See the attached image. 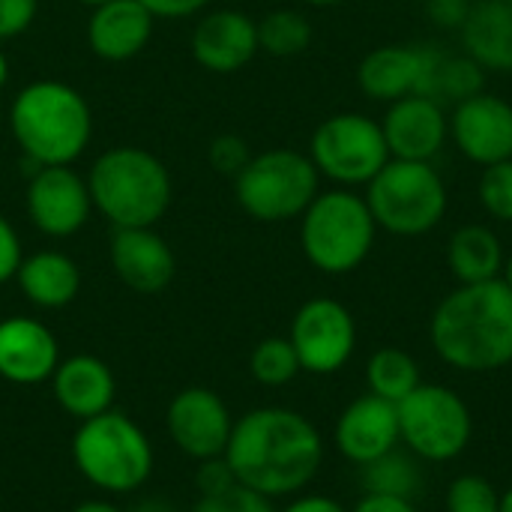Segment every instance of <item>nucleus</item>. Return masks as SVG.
Segmentation results:
<instances>
[{
  "instance_id": "9d476101",
  "label": "nucleus",
  "mask_w": 512,
  "mask_h": 512,
  "mask_svg": "<svg viewBox=\"0 0 512 512\" xmlns=\"http://www.w3.org/2000/svg\"><path fill=\"white\" fill-rule=\"evenodd\" d=\"M309 159L318 174L351 189L366 186L390 162V150L378 120L360 111H342L318 123Z\"/></svg>"
},
{
  "instance_id": "1a4fd4ad",
  "label": "nucleus",
  "mask_w": 512,
  "mask_h": 512,
  "mask_svg": "<svg viewBox=\"0 0 512 512\" xmlns=\"http://www.w3.org/2000/svg\"><path fill=\"white\" fill-rule=\"evenodd\" d=\"M399 441L423 462L459 459L474 435L468 402L441 384H420L399 405Z\"/></svg>"
},
{
  "instance_id": "c756f323",
  "label": "nucleus",
  "mask_w": 512,
  "mask_h": 512,
  "mask_svg": "<svg viewBox=\"0 0 512 512\" xmlns=\"http://www.w3.org/2000/svg\"><path fill=\"white\" fill-rule=\"evenodd\" d=\"M249 372L264 387H285L303 369H300V360H297V351H294L291 339L288 336H270V339H261L252 348Z\"/></svg>"
},
{
  "instance_id": "39448f33",
  "label": "nucleus",
  "mask_w": 512,
  "mask_h": 512,
  "mask_svg": "<svg viewBox=\"0 0 512 512\" xmlns=\"http://www.w3.org/2000/svg\"><path fill=\"white\" fill-rule=\"evenodd\" d=\"M72 462L93 489L129 495L153 474V444L129 414L111 408L78 423L72 435Z\"/></svg>"
},
{
  "instance_id": "ddd939ff",
  "label": "nucleus",
  "mask_w": 512,
  "mask_h": 512,
  "mask_svg": "<svg viewBox=\"0 0 512 512\" xmlns=\"http://www.w3.org/2000/svg\"><path fill=\"white\" fill-rule=\"evenodd\" d=\"M450 138L456 150L480 168L512 159V105L489 90L456 102L450 114Z\"/></svg>"
},
{
  "instance_id": "49530a36",
  "label": "nucleus",
  "mask_w": 512,
  "mask_h": 512,
  "mask_svg": "<svg viewBox=\"0 0 512 512\" xmlns=\"http://www.w3.org/2000/svg\"><path fill=\"white\" fill-rule=\"evenodd\" d=\"M6 72H9V66H6V57H3V51H0V87L6 84Z\"/></svg>"
},
{
  "instance_id": "a878e982",
  "label": "nucleus",
  "mask_w": 512,
  "mask_h": 512,
  "mask_svg": "<svg viewBox=\"0 0 512 512\" xmlns=\"http://www.w3.org/2000/svg\"><path fill=\"white\" fill-rule=\"evenodd\" d=\"M480 90H486V69L477 60H471L468 54H447L435 48L420 96H429L441 105L444 102L456 105Z\"/></svg>"
},
{
  "instance_id": "6ab92c4d",
  "label": "nucleus",
  "mask_w": 512,
  "mask_h": 512,
  "mask_svg": "<svg viewBox=\"0 0 512 512\" xmlns=\"http://www.w3.org/2000/svg\"><path fill=\"white\" fill-rule=\"evenodd\" d=\"M111 267L135 294H159L174 279V252L153 228H114Z\"/></svg>"
},
{
  "instance_id": "f3484780",
  "label": "nucleus",
  "mask_w": 512,
  "mask_h": 512,
  "mask_svg": "<svg viewBox=\"0 0 512 512\" xmlns=\"http://www.w3.org/2000/svg\"><path fill=\"white\" fill-rule=\"evenodd\" d=\"M60 363V345L54 333L27 315L0 321V378L18 387H36L51 381Z\"/></svg>"
},
{
  "instance_id": "423d86ee",
  "label": "nucleus",
  "mask_w": 512,
  "mask_h": 512,
  "mask_svg": "<svg viewBox=\"0 0 512 512\" xmlns=\"http://www.w3.org/2000/svg\"><path fill=\"white\" fill-rule=\"evenodd\" d=\"M378 225L363 195L351 189L318 192L315 201L300 216V246L306 261L327 273H354L375 246Z\"/></svg>"
},
{
  "instance_id": "5701e85b",
  "label": "nucleus",
  "mask_w": 512,
  "mask_h": 512,
  "mask_svg": "<svg viewBox=\"0 0 512 512\" xmlns=\"http://www.w3.org/2000/svg\"><path fill=\"white\" fill-rule=\"evenodd\" d=\"M459 33L465 54L486 72H512V6L507 0L471 3Z\"/></svg>"
},
{
  "instance_id": "8fccbe9b",
  "label": "nucleus",
  "mask_w": 512,
  "mask_h": 512,
  "mask_svg": "<svg viewBox=\"0 0 512 512\" xmlns=\"http://www.w3.org/2000/svg\"><path fill=\"white\" fill-rule=\"evenodd\" d=\"M507 3H510V6H512V0H507Z\"/></svg>"
},
{
  "instance_id": "473e14b6",
  "label": "nucleus",
  "mask_w": 512,
  "mask_h": 512,
  "mask_svg": "<svg viewBox=\"0 0 512 512\" xmlns=\"http://www.w3.org/2000/svg\"><path fill=\"white\" fill-rule=\"evenodd\" d=\"M192 512H276L270 498H261L243 486H231L228 492L207 495L195 504Z\"/></svg>"
},
{
  "instance_id": "dca6fc26",
  "label": "nucleus",
  "mask_w": 512,
  "mask_h": 512,
  "mask_svg": "<svg viewBox=\"0 0 512 512\" xmlns=\"http://www.w3.org/2000/svg\"><path fill=\"white\" fill-rule=\"evenodd\" d=\"M336 450L357 468L393 453L399 441V414L393 402H384L372 393L354 399L336 420L333 429Z\"/></svg>"
},
{
  "instance_id": "f8f14e48",
  "label": "nucleus",
  "mask_w": 512,
  "mask_h": 512,
  "mask_svg": "<svg viewBox=\"0 0 512 512\" xmlns=\"http://www.w3.org/2000/svg\"><path fill=\"white\" fill-rule=\"evenodd\" d=\"M165 429H168L171 444L183 456L195 462H207V459L225 456L234 417L216 390L186 387L171 399L168 414H165Z\"/></svg>"
},
{
  "instance_id": "79ce46f5",
  "label": "nucleus",
  "mask_w": 512,
  "mask_h": 512,
  "mask_svg": "<svg viewBox=\"0 0 512 512\" xmlns=\"http://www.w3.org/2000/svg\"><path fill=\"white\" fill-rule=\"evenodd\" d=\"M72 512H123L117 504L111 501H99V498H90V501H81Z\"/></svg>"
},
{
  "instance_id": "72a5a7b5",
  "label": "nucleus",
  "mask_w": 512,
  "mask_h": 512,
  "mask_svg": "<svg viewBox=\"0 0 512 512\" xmlns=\"http://www.w3.org/2000/svg\"><path fill=\"white\" fill-rule=\"evenodd\" d=\"M249 159H252V156H249V150H246V141L237 138V135H222V138H216V141L210 144V162H213V168L222 171V174H234V177H237V174L246 168Z\"/></svg>"
},
{
  "instance_id": "f704fd0d",
  "label": "nucleus",
  "mask_w": 512,
  "mask_h": 512,
  "mask_svg": "<svg viewBox=\"0 0 512 512\" xmlns=\"http://www.w3.org/2000/svg\"><path fill=\"white\" fill-rule=\"evenodd\" d=\"M198 465H201V468H198V474H195V486H198L201 498L219 495V492H228L231 486H237V480H234V474H231L225 456L207 459V462H198Z\"/></svg>"
},
{
  "instance_id": "ea45409f",
  "label": "nucleus",
  "mask_w": 512,
  "mask_h": 512,
  "mask_svg": "<svg viewBox=\"0 0 512 512\" xmlns=\"http://www.w3.org/2000/svg\"><path fill=\"white\" fill-rule=\"evenodd\" d=\"M351 512H417L414 501L408 498H393V495H363Z\"/></svg>"
},
{
  "instance_id": "7ed1b4c3",
  "label": "nucleus",
  "mask_w": 512,
  "mask_h": 512,
  "mask_svg": "<svg viewBox=\"0 0 512 512\" xmlns=\"http://www.w3.org/2000/svg\"><path fill=\"white\" fill-rule=\"evenodd\" d=\"M9 126L36 168L69 165L84 153L93 132L84 96L60 81H36L24 87L9 108Z\"/></svg>"
},
{
  "instance_id": "2f4dec72",
  "label": "nucleus",
  "mask_w": 512,
  "mask_h": 512,
  "mask_svg": "<svg viewBox=\"0 0 512 512\" xmlns=\"http://www.w3.org/2000/svg\"><path fill=\"white\" fill-rule=\"evenodd\" d=\"M447 512H501V492L480 474H462L447 489Z\"/></svg>"
},
{
  "instance_id": "c85d7f7f",
  "label": "nucleus",
  "mask_w": 512,
  "mask_h": 512,
  "mask_svg": "<svg viewBox=\"0 0 512 512\" xmlns=\"http://www.w3.org/2000/svg\"><path fill=\"white\" fill-rule=\"evenodd\" d=\"M312 42V24L297 9H276L258 21V48L273 57H297Z\"/></svg>"
},
{
  "instance_id": "bb28decb",
  "label": "nucleus",
  "mask_w": 512,
  "mask_h": 512,
  "mask_svg": "<svg viewBox=\"0 0 512 512\" xmlns=\"http://www.w3.org/2000/svg\"><path fill=\"white\" fill-rule=\"evenodd\" d=\"M366 384L372 396L399 405L408 393H414L423 384V378H420L417 360L408 351L378 348L366 363Z\"/></svg>"
},
{
  "instance_id": "b1692460",
  "label": "nucleus",
  "mask_w": 512,
  "mask_h": 512,
  "mask_svg": "<svg viewBox=\"0 0 512 512\" xmlns=\"http://www.w3.org/2000/svg\"><path fill=\"white\" fill-rule=\"evenodd\" d=\"M15 279L21 294L39 309H63L78 297L81 288L78 264L69 255L51 249L24 258Z\"/></svg>"
},
{
  "instance_id": "58836bf2",
  "label": "nucleus",
  "mask_w": 512,
  "mask_h": 512,
  "mask_svg": "<svg viewBox=\"0 0 512 512\" xmlns=\"http://www.w3.org/2000/svg\"><path fill=\"white\" fill-rule=\"evenodd\" d=\"M153 18L162 15V18H186L192 12H198L201 6H207L210 0H138Z\"/></svg>"
},
{
  "instance_id": "e433bc0d",
  "label": "nucleus",
  "mask_w": 512,
  "mask_h": 512,
  "mask_svg": "<svg viewBox=\"0 0 512 512\" xmlns=\"http://www.w3.org/2000/svg\"><path fill=\"white\" fill-rule=\"evenodd\" d=\"M24 255H21V240L15 234V228L0 216V285L15 279L18 267H21Z\"/></svg>"
},
{
  "instance_id": "393cba45",
  "label": "nucleus",
  "mask_w": 512,
  "mask_h": 512,
  "mask_svg": "<svg viewBox=\"0 0 512 512\" xmlns=\"http://www.w3.org/2000/svg\"><path fill=\"white\" fill-rule=\"evenodd\" d=\"M504 246L501 237L486 225H462L447 243V264L459 285H477L501 279L504 273Z\"/></svg>"
},
{
  "instance_id": "2eb2a0df",
  "label": "nucleus",
  "mask_w": 512,
  "mask_h": 512,
  "mask_svg": "<svg viewBox=\"0 0 512 512\" xmlns=\"http://www.w3.org/2000/svg\"><path fill=\"white\" fill-rule=\"evenodd\" d=\"M381 129L390 159L432 162L450 138V114L441 102L414 93L390 102Z\"/></svg>"
},
{
  "instance_id": "a18cd8bd",
  "label": "nucleus",
  "mask_w": 512,
  "mask_h": 512,
  "mask_svg": "<svg viewBox=\"0 0 512 512\" xmlns=\"http://www.w3.org/2000/svg\"><path fill=\"white\" fill-rule=\"evenodd\" d=\"M501 279H504V282L512 288V255L504 261V273H501Z\"/></svg>"
},
{
  "instance_id": "cd10ccee",
  "label": "nucleus",
  "mask_w": 512,
  "mask_h": 512,
  "mask_svg": "<svg viewBox=\"0 0 512 512\" xmlns=\"http://www.w3.org/2000/svg\"><path fill=\"white\" fill-rule=\"evenodd\" d=\"M363 486L369 495H393V498H408L414 501V495L423 486V474L420 465L399 453V447L369 465H363Z\"/></svg>"
},
{
  "instance_id": "4468645a",
  "label": "nucleus",
  "mask_w": 512,
  "mask_h": 512,
  "mask_svg": "<svg viewBox=\"0 0 512 512\" xmlns=\"http://www.w3.org/2000/svg\"><path fill=\"white\" fill-rule=\"evenodd\" d=\"M93 198L87 183L66 165L36 168L27 186V213L48 237L75 234L90 216Z\"/></svg>"
},
{
  "instance_id": "f03ea898",
  "label": "nucleus",
  "mask_w": 512,
  "mask_h": 512,
  "mask_svg": "<svg viewBox=\"0 0 512 512\" xmlns=\"http://www.w3.org/2000/svg\"><path fill=\"white\" fill-rule=\"evenodd\" d=\"M429 342L459 372L483 375L512 363V288L504 279L459 285L432 312Z\"/></svg>"
},
{
  "instance_id": "c9c22d12",
  "label": "nucleus",
  "mask_w": 512,
  "mask_h": 512,
  "mask_svg": "<svg viewBox=\"0 0 512 512\" xmlns=\"http://www.w3.org/2000/svg\"><path fill=\"white\" fill-rule=\"evenodd\" d=\"M39 0H0V39H12L33 24Z\"/></svg>"
},
{
  "instance_id": "37998d69",
  "label": "nucleus",
  "mask_w": 512,
  "mask_h": 512,
  "mask_svg": "<svg viewBox=\"0 0 512 512\" xmlns=\"http://www.w3.org/2000/svg\"><path fill=\"white\" fill-rule=\"evenodd\" d=\"M132 512H177L171 504H165V501H159V498H150V501H144V504H138Z\"/></svg>"
},
{
  "instance_id": "a19ab883",
  "label": "nucleus",
  "mask_w": 512,
  "mask_h": 512,
  "mask_svg": "<svg viewBox=\"0 0 512 512\" xmlns=\"http://www.w3.org/2000/svg\"><path fill=\"white\" fill-rule=\"evenodd\" d=\"M282 512H351L327 495H297Z\"/></svg>"
},
{
  "instance_id": "aec40b11",
  "label": "nucleus",
  "mask_w": 512,
  "mask_h": 512,
  "mask_svg": "<svg viewBox=\"0 0 512 512\" xmlns=\"http://www.w3.org/2000/svg\"><path fill=\"white\" fill-rule=\"evenodd\" d=\"M258 51V21L237 9L210 12L192 33V54L210 72H237Z\"/></svg>"
},
{
  "instance_id": "0eeeda50",
  "label": "nucleus",
  "mask_w": 512,
  "mask_h": 512,
  "mask_svg": "<svg viewBox=\"0 0 512 512\" xmlns=\"http://www.w3.org/2000/svg\"><path fill=\"white\" fill-rule=\"evenodd\" d=\"M366 204L378 228L396 237H423L447 213V186L432 162L390 159L369 183Z\"/></svg>"
},
{
  "instance_id": "a211bd4d",
  "label": "nucleus",
  "mask_w": 512,
  "mask_h": 512,
  "mask_svg": "<svg viewBox=\"0 0 512 512\" xmlns=\"http://www.w3.org/2000/svg\"><path fill=\"white\" fill-rule=\"evenodd\" d=\"M435 45H381L369 51L357 66L360 90L375 102H396L405 96H420Z\"/></svg>"
},
{
  "instance_id": "412c9836",
  "label": "nucleus",
  "mask_w": 512,
  "mask_h": 512,
  "mask_svg": "<svg viewBox=\"0 0 512 512\" xmlns=\"http://www.w3.org/2000/svg\"><path fill=\"white\" fill-rule=\"evenodd\" d=\"M51 393L63 414L72 420H90L111 411L117 396V381L108 363L93 354H75L60 360L51 375Z\"/></svg>"
},
{
  "instance_id": "6e6552de",
  "label": "nucleus",
  "mask_w": 512,
  "mask_h": 512,
  "mask_svg": "<svg viewBox=\"0 0 512 512\" xmlns=\"http://www.w3.org/2000/svg\"><path fill=\"white\" fill-rule=\"evenodd\" d=\"M318 168L297 150L252 156L234 180L240 207L258 222H288L306 213L318 195Z\"/></svg>"
},
{
  "instance_id": "f257e3e1",
  "label": "nucleus",
  "mask_w": 512,
  "mask_h": 512,
  "mask_svg": "<svg viewBox=\"0 0 512 512\" xmlns=\"http://www.w3.org/2000/svg\"><path fill=\"white\" fill-rule=\"evenodd\" d=\"M225 462L237 486L261 498L300 495L324 465V438L291 408H255L234 420Z\"/></svg>"
},
{
  "instance_id": "20e7f679",
  "label": "nucleus",
  "mask_w": 512,
  "mask_h": 512,
  "mask_svg": "<svg viewBox=\"0 0 512 512\" xmlns=\"http://www.w3.org/2000/svg\"><path fill=\"white\" fill-rule=\"evenodd\" d=\"M87 189L96 210L114 228H153L171 204L168 168L138 147L102 153L90 171Z\"/></svg>"
},
{
  "instance_id": "4be33fe9",
  "label": "nucleus",
  "mask_w": 512,
  "mask_h": 512,
  "mask_svg": "<svg viewBox=\"0 0 512 512\" xmlns=\"http://www.w3.org/2000/svg\"><path fill=\"white\" fill-rule=\"evenodd\" d=\"M153 33V15L138 0H105L93 6L87 42L102 60L135 57Z\"/></svg>"
},
{
  "instance_id": "de8ad7c7",
  "label": "nucleus",
  "mask_w": 512,
  "mask_h": 512,
  "mask_svg": "<svg viewBox=\"0 0 512 512\" xmlns=\"http://www.w3.org/2000/svg\"><path fill=\"white\" fill-rule=\"evenodd\" d=\"M309 6H339V3H345V0H306Z\"/></svg>"
},
{
  "instance_id": "09e8293b",
  "label": "nucleus",
  "mask_w": 512,
  "mask_h": 512,
  "mask_svg": "<svg viewBox=\"0 0 512 512\" xmlns=\"http://www.w3.org/2000/svg\"><path fill=\"white\" fill-rule=\"evenodd\" d=\"M78 3H87V6H99V3H105V0H78Z\"/></svg>"
},
{
  "instance_id": "4c0bfd02",
  "label": "nucleus",
  "mask_w": 512,
  "mask_h": 512,
  "mask_svg": "<svg viewBox=\"0 0 512 512\" xmlns=\"http://www.w3.org/2000/svg\"><path fill=\"white\" fill-rule=\"evenodd\" d=\"M426 12H429V18H432L438 27H444V30H459V27L465 24L468 12H471V3H468V0H429V3H426Z\"/></svg>"
},
{
  "instance_id": "9b49d317",
  "label": "nucleus",
  "mask_w": 512,
  "mask_h": 512,
  "mask_svg": "<svg viewBox=\"0 0 512 512\" xmlns=\"http://www.w3.org/2000/svg\"><path fill=\"white\" fill-rule=\"evenodd\" d=\"M288 339L303 372L333 375L354 357L357 324L348 306H342L339 300L312 297L297 309Z\"/></svg>"
},
{
  "instance_id": "7c9ffc66",
  "label": "nucleus",
  "mask_w": 512,
  "mask_h": 512,
  "mask_svg": "<svg viewBox=\"0 0 512 512\" xmlns=\"http://www.w3.org/2000/svg\"><path fill=\"white\" fill-rule=\"evenodd\" d=\"M477 198L492 219L512 225V159L483 168L477 183Z\"/></svg>"
},
{
  "instance_id": "c03bdc74",
  "label": "nucleus",
  "mask_w": 512,
  "mask_h": 512,
  "mask_svg": "<svg viewBox=\"0 0 512 512\" xmlns=\"http://www.w3.org/2000/svg\"><path fill=\"white\" fill-rule=\"evenodd\" d=\"M501 512H512V486L507 492H501Z\"/></svg>"
}]
</instances>
